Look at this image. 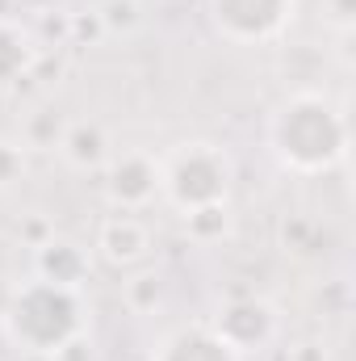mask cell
Returning <instances> with one entry per match:
<instances>
[{
  "mask_svg": "<svg viewBox=\"0 0 356 361\" xmlns=\"http://www.w3.org/2000/svg\"><path fill=\"white\" fill-rule=\"evenodd\" d=\"M348 105L319 89L281 97L268 114V152L285 173L319 177L348 160Z\"/></svg>",
  "mask_w": 356,
  "mask_h": 361,
  "instance_id": "obj_1",
  "label": "cell"
},
{
  "mask_svg": "<svg viewBox=\"0 0 356 361\" xmlns=\"http://www.w3.org/2000/svg\"><path fill=\"white\" fill-rule=\"evenodd\" d=\"M0 319H4L8 345L25 357H59L89 328V311H84L80 290L55 286L42 277H30L25 286H17Z\"/></svg>",
  "mask_w": 356,
  "mask_h": 361,
  "instance_id": "obj_2",
  "label": "cell"
},
{
  "mask_svg": "<svg viewBox=\"0 0 356 361\" xmlns=\"http://www.w3.org/2000/svg\"><path fill=\"white\" fill-rule=\"evenodd\" d=\"M231 189H235V160L222 143L184 139L160 156V197L180 214L227 206Z\"/></svg>",
  "mask_w": 356,
  "mask_h": 361,
  "instance_id": "obj_3",
  "label": "cell"
},
{
  "mask_svg": "<svg viewBox=\"0 0 356 361\" xmlns=\"http://www.w3.org/2000/svg\"><path fill=\"white\" fill-rule=\"evenodd\" d=\"M298 0H210L214 30L235 47H265L289 34Z\"/></svg>",
  "mask_w": 356,
  "mask_h": 361,
  "instance_id": "obj_4",
  "label": "cell"
},
{
  "mask_svg": "<svg viewBox=\"0 0 356 361\" xmlns=\"http://www.w3.org/2000/svg\"><path fill=\"white\" fill-rule=\"evenodd\" d=\"M105 197L113 210L139 214L160 197V156L155 152H113L105 164Z\"/></svg>",
  "mask_w": 356,
  "mask_h": 361,
  "instance_id": "obj_5",
  "label": "cell"
},
{
  "mask_svg": "<svg viewBox=\"0 0 356 361\" xmlns=\"http://www.w3.org/2000/svg\"><path fill=\"white\" fill-rule=\"evenodd\" d=\"M151 361H243V353L214 324H180L155 345Z\"/></svg>",
  "mask_w": 356,
  "mask_h": 361,
  "instance_id": "obj_6",
  "label": "cell"
},
{
  "mask_svg": "<svg viewBox=\"0 0 356 361\" xmlns=\"http://www.w3.org/2000/svg\"><path fill=\"white\" fill-rule=\"evenodd\" d=\"M96 252H101L109 265L130 269V265H139V261L151 257V231H147V223H143L139 214L117 210V214H109V219L101 223V231H96Z\"/></svg>",
  "mask_w": 356,
  "mask_h": 361,
  "instance_id": "obj_7",
  "label": "cell"
},
{
  "mask_svg": "<svg viewBox=\"0 0 356 361\" xmlns=\"http://www.w3.org/2000/svg\"><path fill=\"white\" fill-rule=\"evenodd\" d=\"M214 328L239 349V353H248V349H256V345H265L268 336H272V328H276V319H272V311H268L265 302H256V298H243V302H231L218 319H214Z\"/></svg>",
  "mask_w": 356,
  "mask_h": 361,
  "instance_id": "obj_8",
  "label": "cell"
},
{
  "mask_svg": "<svg viewBox=\"0 0 356 361\" xmlns=\"http://www.w3.org/2000/svg\"><path fill=\"white\" fill-rule=\"evenodd\" d=\"M59 156L72 164V169H80V173H96V169H105L109 164V135L96 126V122H72L63 135H59Z\"/></svg>",
  "mask_w": 356,
  "mask_h": 361,
  "instance_id": "obj_9",
  "label": "cell"
},
{
  "mask_svg": "<svg viewBox=\"0 0 356 361\" xmlns=\"http://www.w3.org/2000/svg\"><path fill=\"white\" fill-rule=\"evenodd\" d=\"M34 277L80 290L84 277H89V257H84L76 244H68V240H46V244L34 252Z\"/></svg>",
  "mask_w": 356,
  "mask_h": 361,
  "instance_id": "obj_10",
  "label": "cell"
},
{
  "mask_svg": "<svg viewBox=\"0 0 356 361\" xmlns=\"http://www.w3.org/2000/svg\"><path fill=\"white\" fill-rule=\"evenodd\" d=\"M38 59V47L25 25L0 17V89H13Z\"/></svg>",
  "mask_w": 356,
  "mask_h": 361,
  "instance_id": "obj_11",
  "label": "cell"
},
{
  "mask_svg": "<svg viewBox=\"0 0 356 361\" xmlns=\"http://www.w3.org/2000/svg\"><path fill=\"white\" fill-rule=\"evenodd\" d=\"M25 177V143L0 139V189H13Z\"/></svg>",
  "mask_w": 356,
  "mask_h": 361,
  "instance_id": "obj_12",
  "label": "cell"
}]
</instances>
